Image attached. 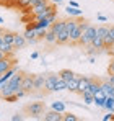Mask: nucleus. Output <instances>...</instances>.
I'll list each match as a JSON object with an SVG mask.
<instances>
[{
    "mask_svg": "<svg viewBox=\"0 0 114 121\" xmlns=\"http://www.w3.org/2000/svg\"><path fill=\"white\" fill-rule=\"evenodd\" d=\"M90 23H86V21H78L77 20L75 26L72 28V31L69 33V43H72V44H78V41L81 38V33H83V30L88 26Z\"/></svg>",
    "mask_w": 114,
    "mask_h": 121,
    "instance_id": "nucleus-1",
    "label": "nucleus"
},
{
    "mask_svg": "<svg viewBox=\"0 0 114 121\" xmlns=\"http://www.w3.org/2000/svg\"><path fill=\"white\" fill-rule=\"evenodd\" d=\"M95 36H96V26H95V25H88V26L83 30L81 38H80V41H78V44H81V46H88V44H91V41H93Z\"/></svg>",
    "mask_w": 114,
    "mask_h": 121,
    "instance_id": "nucleus-2",
    "label": "nucleus"
},
{
    "mask_svg": "<svg viewBox=\"0 0 114 121\" xmlns=\"http://www.w3.org/2000/svg\"><path fill=\"white\" fill-rule=\"evenodd\" d=\"M44 110H46V106H44L42 101H34V103H31V105L26 106V111H28L33 118H38V120H39V115L44 113Z\"/></svg>",
    "mask_w": 114,
    "mask_h": 121,
    "instance_id": "nucleus-3",
    "label": "nucleus"
},
{
    "mask_svg": "<svg viewBox=\"0 0 114 121\" xmlns=\"http://www.w3.org/2000/svg\"><path fill=\"white\" fill-rule=\"evenodd\" d=\"M59 79H60L59 74H47L46 83H44V90L46 92H56V83Z\"/></svg>",
    "mask_w": 114,
    "mask_h": 121,
    "instance_id": "nucleus-4",
    "label": "nucleus"
},
{
    "mask_svg": "<svg viewBox=\"0 0 114 121\" xmlns=\"http://www.w3.org/2000/svg\"><path fill=\"white\" fill-rule=\"evenodd\" d=\"M21 88L28 93H31L34 90V83H33V75L31 74H24L23 75V80H21Z\"/></svg>",
    "mask_w": 114,
    "mask_h": 121,
    "instance_id": "nucleus-5",
    "label": "nucleus"
},
{
    "mask_svg": "<svg viewBox=\"0 0 114 121\" xmlns=\"http://www.w3.org/2000/svg\"><path fill=\"white\" fill-rule=\"evenodd\" d=\"M13 64H16V60L13 59V54H12V56H5L3 59H0V75H2L3 72H7Z\"/></svg>",
    "mask_w": 114,
    "mask_h": 121,
    "instance_id": "nucleus-6",
    "label": "nucleus"
},
{
    "mask_svg": "<svg viewBox=\"0 0 114 121\" xmlns=\"http://www.w3.org/2000/svg\"><path fill=\"white\" fill-rule=\"evenodd\" d=\"M15 72H18V65H16V64H13L7 72H3V74L0 75V88H2V85H3V83H7V82L13 77V74H15Z\"/></svg>",
    "mask_w": 114,
    "mask_h": 121,
    "instance_id": "nucleus-7",
    "label": "nucleus"
},
{
    "mask_svg": "<svg viewBox=\"0 0 114 121\" xmlns=\"http://www.w3.org/2000/svg\"><path fill=\"white\" fill-rule=\"evenodd\" d=\"M93 80V77H86V75H81L80 77V80H78V87H77V93H83V92H86V88H88V85L91 83Z\"/></svg>",
    "mask_w": 114,
    "mask_h": 121,
    "instance_id": "nucleus-8",
    "label": "nucleus"
},
{
    "mask_svg": "<svg viewBox=\"0 0 114 121\" xmlns=\"http://www.w3.org/2000/svg\"><path fill=\"white\" fill-rule=\"evenodd\" d=\"M46 77H47V74H34V75H33V83H34V90H44Z\"/></svg>",
    "mask_w": 114,
    "mask_h": 121,
    "instance_id": "nucleus-9",
    "label": "nucleus"
},
{
    "mask_svg": "<svg viewBox=\"0 0 114 121\" xmlns=\"http://www.w3.org/2000/svg\"><path fill=\"white\" fill-rule=\"evenodd\" d=\"M64 113L56 111V110H51V111H46L44 113V121H62Z\"/></svg>",
    "mask_w": 114,
    "mask_h": 121,
    "instance_id": "nucleus-10",
    "label": "nucleus"
},
{
    "mask_svg": "<svg viewBox=\"0 0 114 121\" xmlns=\"http://www.w3.org/2000/svg\"><path fill=\"white\" fill-rule=\"evenodd\" d=\"M28 43L24 39V36L23 35H18V33H15V38H13V48L15 49H21V48H24Z\"/></svg>",
    "mask_w": 114,
    "mask_h": 121,
    "instance_id": "nucleus-11",
    "label": "nucleus"
},
{
    "mask_svg": "<svg viewBox=\"0 0 114 121\" xmlns=\"http://www.w3.org/2000/svg\"><path fill=\"white\" fill-rule=\"evenodd\" d=\"M106 93L103 92V90H99L98 93H95V101H93V105H96L98 108H103L104 106V100H106Z\"/></svg>",
    "mask_w": 114,
    "mask_h": 121,
    "instance_id": "nucleus-12",
    "label": "nucleus"
},
{
    "mask_svg": "<svg viewBox=\"0 0 114 121\" xmlns=\"http://www.w3.org/2000/svg\"><path fill=\"white\" fill-rule=\"evenodd\" d=\"M80 74H75L70 80L67 82V90H70V92H75L77 93V87H78V80H80Z\"/></svg>",
    "mask_w": 114,
    "mask_h": 121,
    "instance_id": "nucleus-13",
    "label": "nucleus"
},
{
    "mask_svg": "<svg viewBox=\"0 0 114 121\" xmlns=\"http://www.w3.org/2000/svg\"><path fill=\"white\" fill-rule=\"evenodd\" d=\"M99 90H101V82L95 80V79L91 80V83H90V85H88V88H86V92H88V93H91L93 97H95V93H98Z\"/></svg>",
    "mask_w": 114,
    "mask_h": 121,
    "instance_id": "nucleus-14",
    "label": "nucleus"
},
{
    "mask_svg": "<svg viewBox=\"0 0 114 121\" xmlns=\"http://www.w3.org/2000/svg\"><path fill=\"white\" fill-rule=\"evenodd\" d=\"M23 36H24V39H26L28 44H34V43L38 41V36H36V31H34V30H26Z\"/></svg>",
    "mask_w": 114,
    "mask_h": 121,
    "instance_id": "nucleus-15",
    "label": "nucleus"
},
{
    "mask_svg": "<svg viewBox=\"0 0 114 121\" xmlns=\"http://www.w3.org/2000/svg\"><path fill=\"white\" fill-rule=\"evenodd\" d=\"M0 51H2L5 56H12L13 51H15V48H13V44H8V43H5V41H2V43H0Z\"/></svg>",
    "mask_w": 114,
    "mask_h": 121,
    "instance_id": "nucleus-16",
    "label": "nucleus"
},
{
    "mask_svg": "<svg viewBox=\"0 0 114 121\" xmlns=\"http://www.w3.org/2000/svg\"><path fill=\"white\" fill-rule=\"evenodd\" d=\"M91 46H95L96 51H103V52H106V49H104V41H103V38H99L98 35L93 38V41H91Z\"/></svg>",
    "mask_w": 114,
    "mask_h": 121,
    "instance_id": "nucleus-17",
    "label": "nucleus"
},
{
    "mask_svg": "<svg viewBox=\"0 0 114 121\" xmlns=\"http://www.w3.org/2000/svg\"><path fill=\"white\" fill-rule=\"evenodd\" d=\"M44 41H46L47 44H56V43H57L56 33H54L51 28H47V31H46V36H44Z\"/></svg>",
    "mask_w": 114,
    "mask_h": 121,
    "instance_id": "nucleus-18",
    "label": "nucleus"
},
{
    "mask_svg": "<svg viewBox=\"0 0 114 121\" xmlns=\"http://www.w3.org/2000/svg\"><path fill=\"white\" fill-rule=\"evenodd\" d=\"M65 13L69 15V17H75V18H78V17H81V10H80V7H67L65 8Z\"/></svg>",
    "mask_w": 114,
    "mask_h": 121,
    "instance_id": "nucleus-19",
    "label": "nucleus"
},
{
    "mask_svg": "<svg viewBox=\"0 0 114 121\" xmlns=\"http://www.w3.org/2000/svg\"><path fill=\"white\" fill-rule=\"evenodd\" d=\"M73 75H75V72H73V70H70V69H62V70L59 72V77H60L62 80H65V82H69Z\"/></svg>",
    "mask_w": 114,
    "mask_h": 121,
    "instance_id": "nucleus-20",
    "label": "nucleus"
},
{
    "mask_svg": "<svg viewBox=\"0 0 114 121\" xmlns=\"http://www.w3.org/2000/svg\"><path fill=\"white\" fill-rule=\"evenodd\" d=\"M108 33H109V26H108V25H99V26H96V35H98L99 38L104 39V36H108Z\"/></svg>",
    "mask_w": 114,
    "mask_h": 121,
    "instance_id": "nucleus-21",
    "label": "nucleus"
},
{
    "mask_svg": "<svg viewBox=\"0 0 114 121\" xmlns=\"http://www.w3.org/2000/svg\"><path fill=\"white\" fill-rule=\"evenodd\" d=\"M51 110H56V111H60V113H65V103H64L62 100L52 101V105H51Z\"/></svg>",
    "mask_w": 114,
    "mask_h": 121,
    "instance_id": "nucleus-22",
    "label": "nucleus"
},
{
    "mask_svg": "<svg viewBox=\"0 0 114 121\" xmlns=\"http://www.w3.org/2000/svg\"><path fill=\"white\" fill-rule=\"evenodd\" d=\"M113 87H114V85H113V83H111L109 80H103V82H101V90H103L106 95H111V92H113Z\"/></svg>",
    "mask_w": 114,
    "mask_h": 121,
    "instance_id": "nucleus-23",
    "label": "nucleus"
},
{
    "mask_svg": "<svg viewBox=\"0 0 114 121\" xmlns=\"http://www.w3.org/2000/svg\"><path fill=\"white\" fill-rule=\"evenodd\" d=\"M103 108L108 110V111H114V97L108 95L106 100H104V106H103Z\"/></svg>",
    "mask_w": 114,
    "mask_h": 121,
    "instance_id": "nucleus-24",
    "label": "nucleus"
},
{
    "mask_svg": "<svg viewBox=\"0 0 114 121\" xmlns=\"http://www.w3.org/2000/svg\"><path fill=\"white\" fill-rule=\"evenodd\" d=\"M81 98H83V103L88 106V105H93V101H95V97L91 95V93H88V92H83L81 93Z\"/></svg>",
    "mask_w": 114,
    "mask_h": 121,
    "instance_id": "nucleus-25",
    "label": "nucleus"
},
{
    "mask_svg": "<svg viewBox=\"0 0 114 121\" xmlns=\"http://www.w3.org/2000/svg\"><path fill=\"white\" fill-rule=\"evenodd\" d=\"M3 41L5 43H8V44H13V38H15V33H12V31H3Z\"/></svg>",
    "mask_w": 114,
    "mask_h": 121,
    "instance_id": "nucleus-26",
    "label": "nucleus"
},
{
    "mask_svg": "<svg viewBox=\"0 0 114 121\" xmlns=\"http://www.w3.org/2000/svg\"><path fill=\"white\" fill-rule=\"evenodd\" d=\"M62 90H67V82L59 79L57 83H56V92H62Z\"/></svg>",
    "mask_w": 114,
    "mask_h": 121,
    "instance_id": "nucleus-27",
    "label": "nucleus"
},
{
    "mask_svg": "<svg viewBox=\"0 0 114 121\" xmlns=\"http://www.w3.org/2000/svg\"><path fill=\"white\" fill-rule=\"evenodd\" d=\"M62 121H78V116L72 115V113H64V116H62Z\"/></svg>",
    "mask_w": 114,
    "mask_h": 121,
    "instance_id": "nucleus-28",
    "label": "nucleus"
},
{
    "mask_svg": "<svg viewBox=\"0 0 114 121\" xmlns=\"http://www.w3.org/2000/svg\"><path fill=\"white\" fill-rule=\"evenodd\" d=\"M85 48H86V54H88V56H95L96 52H98L96 48H95V46H91V44H88V46H85Z\"/></svg>",
    "mask_w": 114,
    "mask_h": 121,
    "instance_id": "nucleus-29",
    "label": "nucleus"
},
{
    "mask_svg": "<svg viewBox=\"0 0 114 121\" xmlns=\"http://www.w3.org/2000/svg\"><path fill=\"white\" fill-rule=\"evenodd\" d=\"M34 31H36L38 39H44V36H46V31H47V30H34Z\"/></svg>",
    "mask_w": 114,
    "mask_h": 121,
    "instance_id": "nucleus-30",
    "label": "nucleus"
},
{
    "mask_svg": "<svg viewBox=\"0 0 114 121\" xmlns=\"http://www.w3.org/2000/svg\"><path fill=\"white\" fill-rule=\"evenodd\" d=\"M3 100H5V101H8V103H13V101H16V100H18V97H16V93H13V95H8V97H5Z\"/></svg>",
    "mask_w": 114,
    "mask_h": 121,
    "instance_id": "nucleus-31",
    "label": "nucleus"
},
{
    "mask_svg": "<svg viewBox=\"0 0 114 121\" xmlns=\"http://www.w3.org/2000/svg\"><path fill=\"white\" fill-rule=\"evenodd\" d=\"M114 120V111H108V115L103 116V121H111Z\"/></svg>",
    "mask_w": 114,
    "mask_h": 121,
    "instance_id": "nucleus-32",
    "label": "nucleus"
},
{
    "mask_svg": "<svg viewBox=\"0 0 114 121\" xmlns=\"http://www.w3.org/2000/svg\"><path fill=\"white\" fill-rule=\"evenodd\" d=\"M108 74H114V57L111 59L109 65H108Z\"/></svg>",
    "mask_w": 114,
    "mask_h": 121,
    "instance_id": "nucleus-33",
    "label": "nucleus"
},
{
    "mask_svg": "<svg viewBox=\"0 0 114 121\" xmlns=\"http://www.w3.org/2000/svg\"><path fill=\"white\" fill-rule=\"evenodd\" d=\"M24 95H28V92H24V90H23V88H20L18 92H16V97H18V98H23V97H24Z\"/></svg>",
    "mask_w": 114,
    "mask_h": 121,
    "instance_id": "nucleus-34",
    "label": "nucleus"
},
{
    "mask_svg": "<svg viewBox=\"0 0 114 121\" xmlns=\"http://www.w3.org/2000/svg\"><path fill=\"white\" fill-rule=\"evenodd\" d=\"M21 120H23L21 115H13V116H12V121H21Z\"/></svg>",
    "mask_w": 114,
    "mask_h": 121,
    "instance_id": "nucleus-35",
    "label": "nucleus"
},
{
    "mask_svg": "<svg viewBox=\"0 0 114 121\" xmlns=\"http://www.w3.org/2000/svg\"><path fill=\"white\" fill-rule=\"evenodd\" d=\"M98 21H101V23H106V21H108V18H106L104 15H98Z\"/></svg>",
    "mask_w": 114,
    "mask_h": 121,
    "instance_id": "nucleus-36",
    "label": "nucleus"
},
{
    "mask_svg": "<svg viewBox=\"0 0 114 121\" xmlns=\"http://www.w3.org/2000/svg\"><path fill=\"white\" fill-rule=\"evenodd\" d=\"M111 38H113V41H114V26H109V33H108Z\"/></svg>",
    "mask_w": 114,
    "mask_h": 121,
    "instance_id": "nucleus-37",
    "label": "nucleus"
},
{
    "mask_svg": "<svg viewBox=\"0 0 114 121\" xmlns=\"http://www.w3.org/2000/svg\"><path fill=\"white\" fill-rule=\"evenodd\" d=\"M88 62H90V64H95V62H96V57H95V56H90V57H88Z\"/></svg>",
    "mask_w": 114,
    "mask_h": 121,
    "instance_id": "nucleus-38",
    "label": "nucleus"
},
{
    "mask_svg": "<svg viewBox=\"0 0 114 121\" xmlns=\"http://www.w3.org/2000/svg\"><path fill=\"white\" fill-rule=\"evenodd\" d=\"M108 80H109V82H111V83L114 85V74H109V77H108Z\"/></svg>",
    "mask_w": 114,
    "mask_h": 121,
    "instance_id": "nucleus-39",
    "label": "nucleus"
},
{
    "mask_svg": "<svg viewBox=\"0 0 114 121\" xmlns=\"http://www.w3.org/2000/svg\"><path fill=\"white\" fill-rule=\"evenodd\" d=\"M69 5H70V7H78V3H77L75 0H70V2H69Z\"/></svg>",
    "mask_w": 114,
    "mask_h": 121,
    "instance_id": "nucleus-40",
    "label": "nucleus"
},
{
    "mask_svg": "<svg viewBox=\"0 0 114 121\" xmlns=\"http://www.w3.org/2000/svg\"><path fill=\"white\" fill-rule=\"evenodd\" d=\"M38 57H39V52H36V51H34V52L31 54V59H38Z\"/></svg>",
    "mask_w": 114,
    "mask_h": 121,
    "instance_id": "nucleus-41",
    "label": "nucleus"
},
{
    "mask_svg": "<svg viewBox=\"0 0 114 121\" xmlns=\"http://www.w3.org/2000/svg\"><path fill=\"white\" fill-rule=\"evenodd\" d=\"M39 0H29V8H31V7H33V5H36V3H38Z\"/></svg>",
    "mask_w": 114,
    "mask_h": 121,
    "instance_id": "nucleus-42",
    "label": "nucleus"
},
{
    "mask_svg": "<svg viewBox=\"0 0 114 121\" xmlns=\"http://www.w3.org/2000/svg\"><path fill=\"white\" fill-rule=\"evenodd\" d=\"M64 0H51V3H54V5H59V3H62Z\"/></svg>",
    "mask_w": 114,
    "mask_h": 121,
    "instance_id": "nucleus-43",
    "label": "nucleus"
},
{
    "mask_svg": "<svg viewBox=\"0 0 114 121\" xmlns=\"http://www.w3.org/2000/svg\"><path fill=\"white\" fill-rule=\"evenodd\" d=\"M3 31H5V30H2V28H0V36H3Z\"/></svg>",
    "mask_w": 114,
    "mask_h": 121,
    "instance_id": "nucleus-44",
    "label": "nucleus"
},
{
    "mask_svg": "<svg viewBox=\"0 0 114 121\" xmlns=\"http://www.w3.org/2000/svg\"><path fill=\"white\" fill-rule=\"evenodd\" d=\"M0 23H3V18H2V17H0Z\"/></svg>",
    "mask_w": 114,
    "mask_h": 121,
    "instance_id": "nucleus-45",
    "label": "nucleus"
},
{
    "mask_svg": "<svg viewBox=\"0 0 114 121\" xmlns=\"http://www.w3.org/2000/svg\"><path fill=\"white\" fill-rule=\"evenodd\" d=\"M0 5H2V0H0Z\"/></svg>",
    "mask_w": 114,
    "mask_h": 121,
    "instance_id": "nucleus-46",
    "label": "nucleus"
},
{
    "mask_svg": "<svg viewBox=\"0 0 114 121\" xmlns=\"http://www.w3.org/2000/svg\"><path fill=\"white\" fill-rule=\"evenodd\" d=\"M0 118H2V115H0Z\"/></svg>",
    "mask_w": 114,
    "mask_h": 121,
    "instance_id": "nucleus-47",
    "label": "nucleus"
}]
</instances>
